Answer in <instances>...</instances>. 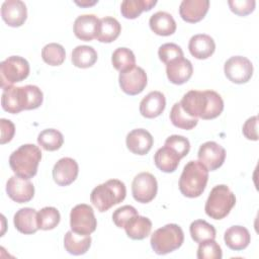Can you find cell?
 Returning a JSON list of instances; mask_svg holds the SVG:
<instances>
[{"mask_svg":"<svg viewBox=\"0 0 259 259\" xmlns=\"http://www.w3.org/2000/svg\"><path fill=\"white\" fill-rule=\"evenodd\" d=\"M6 192L15 202L24 203L30 201L34 196V186L29 179L11 176L6 183Z\"/></svg>","mask_w":259,"mask_h":259,"instance_id":"4fadbf2b","label":"cell"},{"mask_svg":"<svg viewBox=\"0 0 259 259\" xmlns=\"http://www.w3.org/2000/svg\"><path fill=\"white\" fill-rule=\"evenodd\" d=\"M208 8V0H183L179 6V14L184 21L196 23L204 18Z\"/></svg>","mask_w":259,"mask_h":259,"instance_id":"ac0fdd59","label":"cell"},{"mask_svg":"<svg viewBox=\"0 0 259 259\" xmlns=\"http://www.w3.org/2000/svg\"><path fill=\"white\" fill-rule=\"evenodd\" d=\"M91 246L90 235H80L75 232L68 231L64 237L65 250L72 255H83Z\"/></svg>","mask_w":259,"mask_h":259,"instance_id":"484cf974","label":"cell"},{"mask_svg":"<svg viewBox=\"0 0 259 259\" xmlns=\"http://www.w3.org/2000/svg\"><path fill=\"white\" fill-rule=\"evenodd\" d=\"M258 117L256 115L249 117L242 128L243 135L246 139L251 141H258Z\"/></svg>","mask_w":259,"mask_h":259,"instance_id":"ee69618b","label":"cell"},{"mask_svg":"<svg viewBox=\"0 0 259 259\" xmlns=\"http://www.w3.org/2000/svg\"><path fill=\"white\" fill-rule=\"evenodd\" d=\"M138 210L132 205H123L116 208L112 213V221L118 228H124L127 222L134 217L138 215Z\"/></svg>","mask_w":259,"mask_h":259,"instance_id":"60d3db41","label":"cell"},{"mask_svg":"<svg viewBox=\"0 0 259 259\" xmlns=\"http://www.w3.org/2000/svg\"><path fill=\"white\" fill-rule=\"evenodd\" d=\"M0 125H1L0 143H1V145H4L12 140V138L15 134V126L11 120L5 119V118L0 119Z\"/></svg>","mask_w":259,"mask_h":259,"instance_id":"f6af8a7d","label":"cell"},{"mask_svg":"<svg viewBox=\"0 0 259 259\" xmlns=\"http://www.w3.org/2000/svg\"><path fill=\"white\" fill-rule=\"evenodd\" d=\"M184 234L176 224H167L157 229L151 236V247L158 255H166L182 246Z\"/></svg>","mask_w":259,"mask_h":259,"instance_id":"5b68a950","label":"cell"},{"mask_svg":"<svg viewBox=\"0 0 259 259\" xmlns=\"http://www.w3.org/2000/svg\"><path fill=\"white\" fill-rule=\"evenodd\" d=\"M75 3L81 7H87V6H91V5H94L97 3V1H81V2H78V1H75Z\"/></svg>","mask_w":259,"mask_h":259,"instance_id":"bcb514c9","label":"cell"},{"mask_svg":"<svg viewBox=\"0 0 259 259\" xmlns=\"http://www.w3.org/2000/svg\"><path fill=\"white\" fill-rule=\"evenodd\" d=\"M37 143L46 151H57L63 146L64 137L58 130L46 128L38 134Z\"/></svg>","mask_w":259,"mask_h":259,"instance_id":"d6a6232c","label":"cell"},{"mask_svg":"<svg viewBox=\"0 0 259 259\" xmlns=\"http://www.w3.org/2000/svg\"><path fill=\"white\" fill-rule=\"evenodd\" d=\"M78 173V163L70 157L60 159L53 168L54 181L60 186H68L73 183L76 180Z\"/></svg>","mask_w":259,"mask_h":259,"instance_id":"9a60e30c","label":"cell"},{"mask_svg":"<svg viewBox=\"0 0 259 259\" xmlns=\"http://www.w3.org/2000/svg\"><path fill=\"white\" fill-rule=\"evenodd\" d=\"M123 229L130 239L144 240L151 233L152 222L150 221V219L138 214L131 219Z\"/></svg>","mask_w":259,"mask_h":259,"instance_id":"4316f807","label":"cell"},{"mask_svg":"<svg viewBox=\"0 0 259 259\" xmlns=\"http://www.w3.org/2000/svg\"><path fill=\"white\" fill-rule=\"evenodd\" d=\"M61 220L59 210L53 206H46L37 212L38 229L49 231L55 229Z\"/></svg>","mask_w":259,"mask_h":259,"instance_id":"74e56055","label":"cell"},{"mask_svg":"<svg viewBox=\"0 0 259 259\" xmlns=\"http://www.w3.org/2000/svg\"><path fill=\"white\" fill-rule=\"evenodd\" d=\"M196 257L198 259H221L223 252L221 246L214 240H206L199 243Z\"/></svg>","mask_w":259,"mask_h":259,"instance_id":"f35d334b","label":"cell"},{"mask_svg":"<svg viewBox=\"0 0 259 259\" xmlns=\"http://www.w3.org/2000/svg\"><path fill=\"white\" fill-rule=\"evenodd\" d=\"M158 56L161 62L167 65L176 59L183 58V51L178 45L173 42H167L159 48Z\"/></svg>","mask_w":259,"mask_h":259,"instance_id":"ab89813d","label":"cell"},{"mask_svg":"<svg viewBox=\"0 0 259 259\" xmlns=\"http://www.w3.org/2000/svg\"><path fill=\"white\" fill-rule=\"evenodd\" d=\"M157 191L158 183L153 174L142 172L134 178L132 183V193L136 201L148 203L156 197Z\"/></svg>","mask_w":259,"mask_h":259,"instance_id":"30bf717a","label":"cell"},{"mask_svg":"<svg viewBox=\"0 0 259 259\" xmlns=\"http://www.w3.org/2000/svg\"><path fill=\"white\" fill-rule=\"evenodd\" d=\"M181 160L178 153L172 148L164 145L154 155V163L156 167L165 173L174 172Z\"/></svg>","mask_w":259,"mask_h":259,"instance_id":"603a6c76","label":"cell"},{"mask_svg":"<svg viewBox=\"0 0 259 259\" xmlns=\"http://www.w3.org/2000/svg\"><path fill=\"white\" fill-rule=\"evenodd\" d=\"M189 232L192 240L196 243H201L206 240H214L217 231L214 227L204 220H196L191 223Z\"/></svg>","mask_w":259,"mask_h":259,"instance_id":"1f68e13d","label":"cell"},{"mask_svg":"<svg viewBox=\"0 0 259 259\" xmlns=\"http://www.w3.org/2000/svg\"><path fill=\"white\" fill-rule=\"evenodd\" d=\"M40 160V149L33 144H25L10 155L9 165L16 176L30 179L35 176Z\"/></svg>","mask_w":259,"mask_h":259,"instance_id":"7a4b0ae2","label":"cell"},{"mask_svg":"<svg viewBox=\"0 0 259 259\" xmlns=\"http://www.w3.org/2000/svg\"><path fill=\"white\" fill-rule=\"evenodd\" d=\"M1 16L8 26L19 27L27 18L26 5L20 0H6L1 5Z\"/></svg>","mask_w":259,"mask_h":259,"instance_id":"5bb4252c","label":"cell"},{"mask_svg":"<svg viewBox=\"0 0 259 259\" xmlns=\"http://www.w3.org/2000/svg\"><path fill=\"white\" fill-rule=\"evenodd\" d=\"M13 223L18 232L24 235H32L38 230L37 212L31 207L20 208L14 214Z\"/></svg>","mask_w":259,"mask_h":259,"instance_id":"7402d4cb","label":"cell"},{"mask_svg":"<svg viewBox=\"0 0 259 259\" xmlns=\"http://www.w3.org/2000/svg\"><path fill=\"white\" fill-rule=\"evenodd\" d=\"M111 62L114 69L122 73L136 66V57L130 49L118 48L112 53Z\"/></svg>","mask_w":259,"mask_h":259,"instance_id":"836d02e7","label":"cell"},{"mask_svg":"<svg viewBox=\"0 0 259 259\" xmlns=\"http://www.w3.org/2000/svg\"><path fill=\"white\" fill-rule=\"evenodd\" d=\"M154 139L152 135L144 128H136L130 132L125 139L127 149L136 155H146L152 149Z\"/></svg>","mask_w":259,"mask_h":259,"instance_id":"e0dca14e","label":"cell"},{"mask_svg":"<svg viewBox=\"0 0 259 259\" xmlns=\"http://www.w3.org/2000/svg\"><path fill=\"white\" fill-rule=\"evenodd\" d=\"M170 120L178 128L182 130H192L196 126L198 119L195 117L189 116L181 107L179 102H176L170 111Z\"/></svg>","mask_w":259,"mask_h":259,"instance_id":"d590c367","label":"cell"},{"mask_svg":"<svg viewBox=\"0 0 259 259\" xmlns=\"http://www.w3.org/2000/svg\"><path fill=\"white\" fill-rule=\"evenodd\" d=\"M96 61L97 53L92 47L77 46L72 52V63L77 68H90L96 63Z\"/></svg>","mask_w":259,"mask_h":259,"instance_id":"4dcf8cb0","label":"cell"},{"mask_svg":"<svg viewBox=\"0 0 259 259\" xmlns=\"http://www.w3.org/2000/svg\"><path fill=\"white\" fill-rule=\"evenodd\" d=\"M126 195V188L122 181L110 179L97 185L90 194L92 204L100 211H106L113 205L120 203Z\"/></svg>","mask_w":259,"mask_h":259,"instance_id":"277c9868","label":"cell"},{"mask_svg":"<svg viewBox=\"0 0 259 259\" xmlns=\"http://www.w3.org/2000/svg\"><path fill=\"white\" fill-rule=\"evenodd\" d=\"M208 180V170L199 161H189L179 178L180 192L189 198L202 194Z\"/></svg>","mask_w":259,"mask_h":259,"instance_id":"3957f363","label":"cell"},{"mask_svg":"<svg viewBox=\"0 0 259 259\" xmlns=\"http://www.w3.org/2000/svg\"><path fill=\"white\" fill-rule=\"evenodd\" d=\"M228 4L232 12L239 16H246L254 11L256 2L254 0H230Z\"/></svg>","mask_w":259,"mask_h":259,"instance_id":"7bdbcfd3","label":"cell"},{"mask_svg":"<svg viewBox=\"0 0 259 259\" xmlns=\"http://www.w3.org/2000/svg\"><path fill=\"white\" fill-rule=\"evenodd\" d=\"M165 145L175 150L181 157V159L184 158L189 153L190 150L189 141L185 137L179 135H172L168 137L165 141Z\"/></svg>","mask_w":259,"mask_h":259,"instance_id":"b9f144b4","label":"cell"},{"mask_svg":"<svg viewBox=\"0 0 259 259\" xmlns=\"http://www.w3.org/2000/svg\"><path fill=\"white\" fill-rule=\"evenodd\" d=\"M156 4V0H124L121 2L120 12L124 18L135 19L143 11L151 10Z\"/></svg>","mask_w":259,"mask_h":259,"instance_id":"f546056e","label":"cell"},{"mask_svg":"<svg viewBox=\"0 0 259 259\" xmlns=\"http://www.w3.org/2000/svg\"><path fill=\"white\" fill-rule=\"evenodd\" d=\"M1 105L5 111L12 114L22 111L23 107L20 87H15L12 85L4 88L1 96Z\"/></svg>","mask_w":259,"mask_h":259,"instance_id":"f1b7e54d","label":"cell"},{"mask_svg":"<svg viewBox=\"0 0 259 259\" xmlns=\"http://www.w3.org/2000/svg\"><path fill=\"white\" fill-rule=\"evenodd\" d=\"M99 22L100 19H98L94 14L80 15L74 21V34L81 40L90 41L93 38H96L99 29Z\"/></svg>","mask_w":259,"mask_h":259,"instance_id":"2e32d148","label":"cell"},{"mask_svg":"<svg viewBox=\"0 0 259 259\" xmlns=\"http://www.w3.org/2000/svg\"><path fill=\"white\" fill-rule=\"evenodd\" d=\"M192 73V64L185 58L176 59L166 65L167 78L175 85H182L186 83L191 78Z\"/></svg>","mask_w":259,"mask_h":259,"instance_id":"d6986e66","label":"cell"},{"mask_svg":"<svg viewBox=\"0 0 259 259\" xmlns=\"http://www.w3.org/2000/svg\"><path fill=\"white\" fill-rule=\"evenodd\" d=\"M197 158L208 171H214L224 164L226 159V150L218 143L208 141L199 147Z\"/></svg>","mask_w":259,"mask_h":259,"instance_id":"7c38bea8","label":"cell"},{"mask_svg":"<svg viewBox=\"0 0 259 259\" xmlns=\"http://www.w3.org/2000/svg\"><path fill=\"white\" fill-rule=\"evenodd\" d=\"M23 110L38 108L44 100L42 91L35 85L21 86Z\"/></svg>","mask_w":259,"mask_h":259,"instance_id":"e575fe53","label":"cell"},{"mask_svg":"<svg viewBox=\"0 0 259 259\" xmlns=\"http://www.w3.org/2000/svg\"><path fill=\"white\" fill-rule=\"evenodd\" d=\"M151 30L162 36H168L175 32L176 22L173 16L165 11H158L154 13L149 20Z\"/></svg>","mask_w":259,"mask_h":259,"instance_id":"d4e9b609","label":"cell"},{"mask_svg":"<svg viewBox=\"0 0 259 259\" xmlns=\"http://www.w3.org/2000/svg\"><path fill=\"white\" fill-rule=\"evenodd\" d=\"M166 98L160 91H152L147 94L140 103V113L146 118H155L165 109Z\"/></svg>","mask_w":259,"mask_h":259,"instance_id":"ffe728a7","label":"cell"},{"mask_svg":"<svg viewBox=\"0 0 259 259\" xmlns=\"http://www.w3.org/2000/svg\"><path fill=\"white\" fill-rule=\"evenodd\" d=\"M182 109L191 117L213 119L224 110L222 96L213 90H190L179 102Z\"/></svg>","mask_w":259,"mask_h":259,"instance_id":"6da1fadb","label":"cell"},{"mask_svg":"<svg viewBox=\"0 0 259 259\" xmlns=\"http://www.w3.org/2000/svg\"><path fill=\"white\" fill-rule=\"evenodd\" d=\"M118 82L121 90L125 94L138 95L147 86V74L143 68L135 66L125 72L119 73Z\"/></svg>","mask_w":259,"mask_h":259,"instance_id":"8fae6325","label":"cell"},{"mask_svg":"<svg viewBox=\"0 0 259 259\" xmlns=\"http://www.w3.org/2000/svg\"><path fill=\"white\" fill-rule=\"evenodd\" d=\"M236 204V196L225 184L214 186L206 199L205 213L213 220L226 218Z\"/></svg>","mask_w":259,"mask_h":259,"instance_id":"8992f818","label":"cell"},{"mask_svg":"<svg viewBox=\"0 0 259 259\" xmlns=\"http://www.w3.org/2000/svg\"><path fill=\"white\" fill-rule=\"evenodd\" d=\"M70 227L73 232L80 235L93 233L97 227L93 208L86 203L74 206L70 212Z\"/></svg>","mask_w":259,"mask_h":259,"instance_id":"ba28073f","label":"cell"},{"mask_svg":"<svg viewBox=\"0 0 259 259\" xmlns=\"http://www.w3.org/2000/svg\"><path fill=\"white\" fill-rule=\"evenodd\" d=\"M41 58L50 66H60L66 59V52L62 45L51 42L42 48Z\"/></svg>","mask_w":259,"mask_h":259,"instance_id":"8d00e7d4","label":"cell"},{"mask_svg":"<svg viewBox=\"0 0 259 259\" xmlns=\"http://www.w3.org/2000/svg\"><path fill=\"white\" fill-rule=\"evenodd\" d=\"M224 72L231 82L244 84L248 82L253 75V65L246 57L234 56L226 61Z\"/></svg>","mask_w":259,"mask_h":259,"instance_id":"9c48e42d","label":"cell"},{"mask_svg":"<svg viewBox=\"0 0 259 259\" xmlns=\"http://www.w3.org/2000/svg\"><path fill=\"white\" fill-rule=\"evenodd\" d=\"M28 62L19 56H11L0 63V80L2 89L21 82L29 75Z\"/></svg>","mask_w":259,"mask_h":259,"instance_id":"52a82bcc","label":"cell"},{"mask_svg":"<svg viewBox=\"0 0 259 259\" xmlns=\"http://www.w3.org/2000/svg\"><path fill=\"white\" fill-rule=\"evenodd\" d=\"M188 50L194 58L198 60H205L214 53L215 42L208 34H195L189 39Z\"/></svg>","mask_w":259,"mask_h":259,"instance_id":"44dd1931","label":"cell"},{"mask_svg":"<svg viewBox=\"0 0 259 259\" xmlns=\"http://www.w3.org/2000/svg\"><path fill=\"white\" fill-rule=\"evenodd\" d=\"M121 31L120 23L110 16H105L100 19L99 29L96 35V38L100 42H112L114 41Z\"/></svg>","mask_w":259,"mask_h":259,"instance_id":"83f0119b","label":"cell"},{"mask_svg":"<svg viewBox=\"0 0 259 259\" xmlns=\"http://www.w3.org/2000/svg\"><path fill=\"white\" fill-rule=\"evenodd\" d=\"M225 244L234 251L244 250L251 241L249 231L242 226H233L229 228L224 235Z\"/></svg>","mask_w":259,"mask_h":259,"instance_id":"cb8c5ba5","label":"cell"}]
</instances>
